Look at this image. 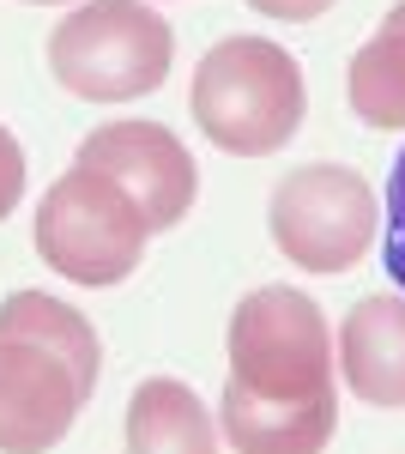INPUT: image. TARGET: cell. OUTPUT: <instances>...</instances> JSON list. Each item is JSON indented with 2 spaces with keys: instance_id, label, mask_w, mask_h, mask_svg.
Returning <instances> with one entry per match:
<instances>
[{
  "instance_id": "8992f818",
  "label": "cell",
  "mask_w": 405,
  "mask_h": 454,
  "mask_svg": "<svg viewBox=\"0 0 405 454\" xmlns=\"http://www.w3.org/2000/svg\"><path fill=\"white\" fill-rule=\"evenodd\" d=\"M267 231L278 254L303 273H345L370 254L381 231L375 188L345 164H303L272 188Z\"/></svg>"
},
{
  "instance_id": "9c48e42d",
  "label": "cell",
  "mask_w": 405,
  "mask_h": 454,
  "mask_svg": "<svg viewBox=\"0 0 405 454\" xmlns=\"http://www.w3.org/2000/svg\"><path fill=\"white\" fill-rule=\"evenodd\" d=\"M128 454H218L206 400L175 376L139 382L128 400Z\"/></svg>"
},
{
  "instance_id": "277c9868",
  "label": "cell",
  "mask_w": 405,
  "mask_h": 454,
  "mask_svg": "<svg viewBox=\"0 0 405 454\" xmlns=\"http://www.w3.org/2000/svg\"><path fill=\"white\" fill-rule=\"evenodd\" d=\"M175 36L145 0H85L49 31V73L85 104H128L169 79Z\"/></svg>"
},
{
  "instance_id": "3957f363",
  "label": "cell",
  "mask_w": 405,
  "mask_h": 454,
  "mask_svg": "<svg viewBox=\"0 0 405 454\" xmlns=\"http://www.w3.org/2000/svg\"><path fill=\"white\" fill-rule=\"evenodd\" d=\"M194 121L230 158H267L303 128V67L267 36H224L194 67Z\"/></svg>"
},
{
  "instance_id": "7c38bea8",
  "label": "cell",
  "mask_w": 405,
  "mask_h": 454,
  "mask_svg": "<svg viewBox=\"0 0 405 454\" xmlns=\"http://www.w3.org/2000/svg\"><path fill=\"white\" fill-rule=\"evenodd\" d=\"M19 194H25V152H19V140L0 128V218H12Z\"/></svg>"
},
{
  "instance_id": "5bb4252c",
  "label": "cell",
  "mask_w": 405,
  "mask_h": 454,
  "mask_svg": "<svg viewBox=\"0 0 405 454\" xmlns=\"http://www.w3.org/2000/svg\"><path fill=\"white\" fill-rule=\"evenodd\" d=\"M31 6H55V0H31Z\"/></svg>"
},
{
  "instance_id": "5b68a950",
  "label": "cell",
  "mask_w": 405,
  "mask_h": 454,
  "mask_svg": "<svg viewBox=\"0 0 405 454\" xmlns=\"http://www.w3.org/2000/svg\"><path fill=\"white\" fill-rule=\"evenodd\" d=\"M145 212L134 194L103 170L73 164L43 200H36V254L73 285H121L145 261Z\"/></svg>"
},
{
  "instance_id": "52a82bcc",
  "label": "cell",
  "mask_w": 405,
  "mask_h": 454,
  "mask_svg": "<svg viewBox=\"0 0 405 454\" xmlns=\"http://www.w3.org/2000/svg\"><path fill=\"white\" fill-rule=\"evenodd\" d=\"M79 164L115 176L134 194V207L145 212L152 231L182 224L188 207H194V194H200V170H194L188 145L175 140L164 121H109V128H91L85 145H79Z\"/></svg>"
},
{
  "instance_id": "4fadbf2b",
  "label": "cell",
  "mask_w": 405,
  "mask_h": 454,
  "mask_svg": "<svg viewBox=\"0 0 405 454\" xmlns=\"http://www.w3.org/2000/svg\"><path fill=\"white\" fill-rule=\"evenodd\" d=\"M254 12H267V19H284V25H308V19H321L333 0H248Z\"/></svg>"
},
{
  "instance_id": "6da1fadb",
  "label": "cell",
  "mask_w": 405,
  "mask_h": 454,
  "mask_svg": "<svg viewBox=\"0 0 405 454\" xmlns=\"http://www.w3.org/2000/svg\"><path fill=\"white\" fill-rule=\"evenodd\" d=\"M230 387L218 430L237 454H327L339 424L333 327L308 291L261 285L230 315Z\"/></svg>"
},
{
  "instance_id": "30bf717a",
  "label": "cell",
  "mask_w": 405,
  "mask_h": 454,
  "mask_svg": "<svg viewBox=\"0 0 405 454\" xmlns=\"http://www.w3.org/2000/svg\"><path fill=\"white\" fill-rule=\"evenodd\" d=\"M345 104H351V115L363 128H381V134L405 128V0L387 6V19L375 25V36L351 55Z\"/></svg>"
},
{
  "instance_id": "8fae6325",
  "label": "cell",
  "mask_w": 405,
  "mask_h": 454,
  "mask_svg": "<svg viewBox=\"0 0 405 454\" xmlns=\"http://www.w3.org/2000/svg\"><path fill=\"white\" fill-rule=\"evenodd\" d=\"M381 261H387V279L405 291V152L393 158V176H387V224H381Z\"/></svg>"
},
{
  "instance_id": "7a4b0ae2",
  "label": "cell",
  "mask_w": 405,
  "mask_h": 454,
  "mask_svg": "<svg viewBox=\"0 0 405 454\" xmlns=\"http://www.w3.org/2000/svg\"><path fill=\"white\" fill-rule=\"evenodd\" d=\"M103 370L97 327L49 291L0 303V454H49L67 436Z\"/></svg>"
},
{
  "instance_id": "ba28073f",
  "label": "cell",
  "mask_w": 405,
  "mask_h": 454,
  "mask_svg": "<svg viewBox=\"0 0 405 454\" xmlns=\"http://www.w3.org/2000/svg\"><path fill=\"white\" fill-rule=\"evenodd\" d=\"M333 346L357 400L405 406V297H363L345 315Z\"/></svg>"
}]
</instances>
